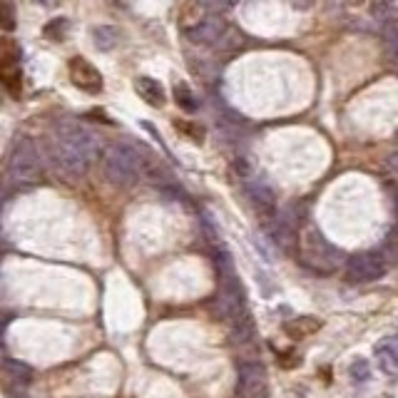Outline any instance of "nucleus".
Returning <instances> with one entry per match:
<instances>
[{
    "instance_id": "obj_14",
    "label": "nucleus",
    "mask_w": 398,
    "mask_h": 398,
    "mask_svg": "<svg viewBox=\"0 0 398 398\" xmlns=\"http://www.w3.org/2000/svg\"><path fill=\"white\" fill-rule=\"evenodd\" d=\"M0 28L8 32L18 28V15H15V6L10 0H0Z\"/></svg>"
},
{
    "instance_id": "obj_5",
    "label": "nucleus",
    "mask_w": 398,
    "mask_h": 398,
    "mask_svg": "<svg viewBox=\"0 0 398 398\" xmlns=\"http://www.w3.org/2000/svg\"><path fill=\"white\" fill-rule=\"evenodd\" d=\"M107 172L117 182H130L135 177V155L127 147H112L107 155Z\"/></svg>"
},
{
    "instance_id": "obj_6",
    "label": "nucleus",
    "mask_w": 398,
    "mask_h": 398,
    "mask_svg": "<svg viewBox=\"0 0 398 398\" xmlns=\"http://www.w3.org/2000/svg\"><path fill=\"white\" fill-rule=\"evenodd\" d=\"M376 363L383 373L398 371V336H388L376 346Z\"/></svg>"
},
{
    "instance_id": "obj_17",
    "label": "nucleus",
    "mask_w": 398,
    "mask_h": 398,
    "mask_svg": "<svg viewBox=\"0 0 398 398\" xmlns=\"http://www.w3.org/2000/svg\"><path fill=\"white\" fill-rule=\"evenodd\" d=\"M279 363L284 368H294V366H298V363H301V356H298L294 348H286V351H281V354H279Z\"/></svg>"
},
{
    "instance_id": "obj_9",
    "label": "nucleus",
    "mask_w": 398,
    "mask_h": 398,
    "mask_svg": "<svg viewBox=\"0 0 398 398\" xmlns=\"http://www.w3.org/2000/svg\"><path fill=\"white\" fill-rule=\"evenodd\" d=\"M242 388L247 398H267V376H264V371L261 368L244 371Z\"/></svg>"
},
{
    "instance_id": "obj_3",
    "label": "nucleus",
    "mask_w": 398,
    "mask_h": 398,
    "mask_svg": "<svg viewBox=\"0 0 398 398\" xmlns=\"http://www.w3.org/2000/svg\"><path fill=\"white\" fill-rule=\"evenodd\" d=\"M70 80L75 87H80L82 93L87 95H100L102 93V75L95 68L93 62L85 60V57H73L70 60Z\"/></svg>"
},
{
    "instance_id": "obj_7",
    "label": "nucleus",
    "mask_w": 398,
    "mask_h": 398,
    "mask_svg": "<svg viewBox=\"0 0 398 398\" xmlns=\"http://www.w3.org/2000/svg\"><path fill=\"white\" fill-rule=\"evenodd\" d=\"M135 90H137V95H140V97H142L149 107H164V102H167L164 87H162L157 80H152V77H137Z\"/></svg>"
},
{
    "instance_id": "obj_2",
    "label": "nucleus",
    "mask_w": 398,
    "mask_h": 398,
    "mask_svg": "<svg viewBox=\"0 0 398 398\" xmlns=\"http://www.w3.org/2000/svg\"><path fill=\"white\" fill-rule=\"evenodd\" d=\"M227 30H229L227 20L219 18V15H207L199 23H194L192 28H187L184 37L192 45H219V40L227 35Z\"/></svg>"
},
{
    "instance_id": "obj_12",
    "label": "nucleus",
    "mask_w": 398,
    "mask_h": 398,
    "mask_svg": "<svg viewBox=\"0 0 398 398\" xmlns=\"http://www.w3.org/2000/svg\"><path fill=\"white\" fill-rule=\"evenodd\" d=\"M93 40L100 50H112L120 43V30L115 25H97L93 28Z\"/></svg>"
},
{
    "instance_id": "obj_13",
    "label": "nucleus",
    "mask_w": 398,
    "mask_h": 398,
    "mask_svg": "<svg viewBox=\"0 0 398 398\" xmlns=\"http://www.w3.org/2000/svg\"><path fill=\"white\" fill-rule=\"evenodd\" d=\"M174 100H177V105H180L184 112H194V110L199 107V105H197V97H194V93L184 85V82L174 85Z\"/></svg>"
},
{
    "instance_id": "obj_8",
    "label": "nucleus",
    "mask_w": 398,
    "mask_h": 398,
    "mask_svg": "<svg viewBox=\"0 0 398 398\" xmlns=\"http://www.w3.org/2000/svg\"><path fill=\"white\" fill-rule=\"evenodd\" d=\"M319 329H321V319L316 316H296L284 323V334L289 336L292 341H301L306 336L316 334Z\"/></svg>"
},
{
    "instance_id": "obj_19",
    "label": "nucleus",
    "mask_w": 398,
    "mask_h": 398,
    "mask_svg": "<svg viewBox=\"0 0 398 398\" xmlns=\"http://www.w3.org/2000/svg\"><path fill=\"white\" fill-rule=\"evenodd\" d=\"M351 379H356V381H366L368 379V363H366V361H356L354 366H351Z\"/></svg>"
},
{
    "instance_id": "obj_16",
    "label": "nucleus",
    "mask_w": 398,
    "mask_h": 398,
    "mask_svg": "<svg viewBox=\"0 0 398 398\" xmlns=\"http://www.w3.org/2000/svg\"><path fill=\"white\" fill-rule=\"evenodd\" d=\"M234 3L236 0H197V6L202 8V10L209 12V15H219V12L229 10Z\"/></svg>"
},
{
    "instance_id": "obj_11",
    "label": "nucleus",
    "mask_w": 398,
    "mask_h": 398,
    "mask_svg": "<svg viewBox=\"0 0 398 398\" xmlns=\"http://www.w3.org/2000/svg\"><path fill=\"white\" fill-rule=\"evenodd\" d=\"M371 15L379 25V30L383 25L393 23L398 20V12H396V3L393 0H371Z\"/></svg>"
},
{
    "instance_id": "obj_22",
    "label": "nucleus",
    "mask_w": 398,
    "mask_h": 398,
    "mask_svg": "<svg viewBox=\"0 0 398 398\" xmlns=\"http://www.w3.org/2000/svg\"><path fill=\"white\" fill-rule=\"evenodd\" d=\"M37 3H40V6H55V3H57V0H37Z\"/></svg>"
},
{
    "instance_id": "obj_23",
    "label": "nucleus",
    "mask_w": 398,
    "mask_h": 398,
    "mask_svg": "<svg viewBox=\"0 0 398 398\" xmlns=\"http://www.w3.org/2000/svg\"><path fill=\"white\" fill-rule=\"evenodd\" d=\"M0 107H3V90H0Z\"/></svg>"
},
{
    "instance_id": "obj_15",
    "label": "nucleus",
    "mask_w": 398,
    "mask_h": 398,
    "mask_svg": "<svg viewBox=\"0 0 398 398\" xmlns=\"http://www.w3.org/2000/svg\"><path fill=\"white\" fill-rule=\"evenodd\" d=\"M65 32H68V20L65 18H55L53 23H48L43 28V35L48 37V40H55V43L65 40Z\"/></svg>"
},
{
    "instance_id": "obj_4",
    "label": "nucleus",
    "mask_w": 398,
    "mask_h": 398,
    "mask_svg": "<svg viewBox=\"0 0 398 398\" xmlns=\"http://www.w3.org/2000/svg\"><path fill=\"white\" fill-rule=\"evenodd\" d=\"M0 82H3L6 93L10 95V97L15 100L20 97V93H23V73H20L18 55H15L12 48L6 57H0Z\"/></svg>"
},
{
    "instance_id": "obj_21",
    "label": "nucleus",
    "mask_w": 398,
    "mask_h": 398,
    "mask_svg": "<svg viewBox=\"0 0 398 398\" xmlns=\"http://www.w3.org/2000/svg\"><path fill=\"white\" fill-rule=\"evenodd\" d=\"M294 6H296L298 10H306V8H309V0H294Z\"/></svg>"
},
{
    "instance_id": "obj_20",
    "label": "nucleus",
    "mask_w": 398,
    "mask_h": 398,
    "mask_svg": "<svg viewBox=\"0 0 398 398\" xmlns=\"http://www.w3.org/2000/svg\"><path fill=\"white\" fill-rule=\"evenodd\" d=\"M388 164H391V169H396L398 172V152H393V155L388 157Z\"/></svg>"
},
{
    "instance_id": "obj_18",
    "label": "nucleus",
    "mask_w": 398,
    "mask_h": 398,
    "mask_svg": "<svg viewBox=\"0 0 398 398\" xmlns=\"http://www.w3.org/2000/svg\"><path fill=\"white\" fill-rule=\"evenodd\" d=\"M177 127H180L187 137H194L197 142H202V140H205V130H202V127H194V124H189V122H177Z\"/></svg>"
},
{
    "instance_id": "obj_1",
    "label": "nucleus",
    "mask_w": 398,
    "mask_h": 398,
    "mask_svg": "<svg viewBox=\"0 0 398 398\" xmlns=\"http://www.w3.org/2000/svg\"><path fill=\"white\" fill-rule=\"evenodd\" d=\"M388 272V259L381 252H359L346 261V276L351 281H376Z\"/></svg>"
},
{
    "instance_id": "obj_10",
    "label": "nucleus",
    "mask_w": 398,
    "mask_h": 398,
    "mask_svg": "<svg viewBox=\"0 0 398 398\" xmlns=\"http://www.w3.org/2000/svg\"><path fill=\"white\" fill-rule=\"evenodd\" d=\"M15 172L20 177H35L37 174V160H35V152L28 142L20 144L18 152H15Z\"/></svg>"
}]
</instances>
